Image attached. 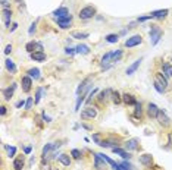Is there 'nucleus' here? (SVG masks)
I'll return each instance as SVG.
<instances>
[{
  "label": "nucleus",
  "instance_id": "obj_14",
  "mask_svg": "<svg viewBox=\"0 0 172 170\" xmlns=\"http://www.w3.org/2000/svg\"><path fill=\"white\" fill-rule=\"evenodd\" d=\"M152 161H153L152 154H143V156H140V163H141L143 166H146V167L152 166Z\"/></svg>",
  "mask_w": 172,
  "mask_h": 170
},
{
  "label": "nucleus",
  "instance_id": "obj_38",
  "mask_svg": "<svg viewBox=\"0 0 172 170\" xmlns=\"http://www.w3.org/2000/svg\"><path fill=\"white\" fill-rule=\"evenodd\" d=\"M121 166H122V170H133V164H130L128 161H122Z\"/></svg>",
  "mask_w": 172,
  "mask_h": 170
},
{
  "label": "nucleus",
  "instance_id": "obj_24",
  "mask_svg": "<svg viewBox=\"0 0 172 170\" xmlns=\"http://www.w3.org/2000/svg\"><path fill=\"white\" fill-rule=\"evenodd\" d=\"M72 38H77V40H84V38H88V32H81V31H74L71 34Z\"/></svg>",
  "mask_w": 172,
  "mask_h": 170
},
{
  "label": "nucleus",
  "instance_id": "obj_8",
  "mask_svg": "<svg viewBox=\"0 0 172 170\" xmlns=\"http://www.w3.org/2000/svg\"><path fill=\"white\" fill-rule=\"evenodd\" d=\"M31 79H32V78L28 76V75L22 76V79H21V84H22V91H24V92H28V91L31 89V85H32V81H31Z\"/></svg>",
  "mask_w": 172,
  "mask_h": 170
},
{
  "label": "nucleus",
  "instance_id": "obj_19",
  "mask_svg": "<svg viewBox=\"0 0 172 170\" xmlns=\"http://www.w3.org/2000/svg\"><path fill=\"white\" fill-rule=\"evenodd\" d=\"M112 150H113V153H115V154L121 156L124 160H126V158H131V154H130V153H126L125 150H122V148H119V147H113Z\"/></svg>",
  "mask_w": 172,
  "mask_h": 170
},
{
  "label": "nucleus",
  "instance_id": "obj_21",
  "mask_svg": "<svg viewBox=\"0 0 172 170\" xmlns=\"http://www.w3.org/2000/svg\"><path fill=\"white\" fill-rule=\"evenodd\" d=\"M155 78H156V81H157V82H159V84H160L165 89H166V87H168V79H166V78L160 74V72H156V74H155Z\"/></svg>",
  "mask_w": 172,
  "mask_h": 170
},
{
  "label": "nucleus",
  "instance_id": "obj_48",
  "mask_svg": "<svg viewBox=\"0 0 172 170\" xmlns=\"http://www.w3.org/2000/svg\"><path fill=\"white\" fill-rule=\"evenodd\" d=\"M2 5L5 9H9V3H8V0H2Z\"/></svg>",
  "mask_w": 172,
  "mask_h": 170
},
{
  "label": "nucleus",
  "instance_id": "obj_39",
  "mask_svg": "<svg viewBox=\"0 0 172 170\" xmlns=\"http://www.w3.org/2000/svg\"><path fill=\"white\" fill-rule=\"evenodd\" d=\"M34 104V100H32V97H28L27 98V104H25V110H30Z\"/></svg>",
  "mask_w": 172,
  "mask_h": 170
},
{
  "label": "nucleus",
  "instance_id": "obj_11",
  "mask_svg": "<svg viewBox=\"0 0 172 170\" xmlns=\"http://www.w3.org/2000/svg\"><path fill=\"white\" fill-rule=\"evenodd\" d=\"M15 89H16V84H15V82H13L10 87H8V88L3 89V97H5V100H10V98H12Z\"/></svg>",
  "mask_w": 172,
  "mask_h": 170
},
{
  "label": "nucleus",
  "instance_id": "obj_22",
  "mask_svg": "<svg viewBox=\"0 0 172 170\" xmlns=\"http://www.w3.org/2000/svg\"><path fill=\"white\" fill-rule=\"evenodd\" d=\"M141 60L143 59H138V60H135L131 66H128V69H126V75H133L134 72L138 69V66H140V63H141Z\"/></svg>",
  "mask_w": 172,
  "mask_h": 170
},
{
  "label": "nucleus",
  "instance_id": "obj_43",
  "mask_svg": "<svg viewBox=\"0 0 172 170\" xmlns=\"http://www.w3.org/2000/svg\"><path fill=\"white\" fill-rule=\"evenodd\" d=\"M27 104V101H24V100H21V101H18L16 103V109H21V107H24Z\"/></svg>",
  "mask_w": 172,
  "mask_h": 170
},
{
  "label": "nucleus",
  "instance_id": "obj_49",
  "mask_svg": "<svg viewBox=\"0 0 172 170\" xmlns=\"http://www.w3.org/2000/svg\"><path fill=\"white\" fill-rule=\"evenodd\" d=\"M18 28V23H12V28H10V32H13L15 30Z\"/></svg>",
  "mask_w": 172,
  "mask_h": 170
},
{
  "label": "nucleus",
  "instance_id": "obj_20",
  "mask_svg": "<svg viewBox=\"0 0 172 170\" xmlns=\"http://www.w3.org/2000/svg\"><path fill=\"white\" fill-rule=\"evenodd\" d=\"M57 160H59V163H62L63 166H66V167L71 166V157L68 154H59L57 156Z\"/></svg>",
  "mask_w": 172,
  "mask_h": 170
},
{
  "label": "nucleus",
  "instance_id": "obj_3",
  "mask_svg": "<svg viewBox=\"0 0 172 170\" xmlns=\"http://www.w3.org/2000/svg\"><path fill=\"white\" fill-rule=\"evenodd\" d=\"M156 119H157V122H159V123H160L163 128H168V126H171V119H169V116L166 114V111H163V110H159V113H157Z\"/></svg>",
  "mask_w": 172,
  "mask_h": 170
},
{
  "label": "nucleus",
  "instance_id": "obj_5",
  "mask_svg": "<svg viewBox=\"0 0 172 170\" xmlns=\"http://www.w3.org/2000/svg\"><path fill=\"white\" fill-rule=\"evenodd\" d=\"M25 50L31 54V53H35V52H43V44L41 43H37V41H30L27 45H25Z\"/></svg>",
  "mask_w": 172,
  "mask_h": 170
},
{
  "label": "nucleus",
  "instance_id": "obj_47",
  "mask_svg": "<svg viewBox=\"0 0 172 170\" xmlns=\"http://www.w3.org/2000/svg\"><path fill=\"white\" fill-rule=\"evenodd\" d=\"M0 114H2V116H5V114H6V107H5V106L0 107Z\"/></svg>",
  "mask_w": 172,
  "mask_h": 170
},
{
  "label": "nucleus",
  "instance_id": "obj_33",
  "mask_svg": "<svg viewBox=\"0 0 172 170\" xmlns=\"http://www.w3.org/2000/svg\"><path fill=\"white\" fill-rule=\"evenodd\" d=\"M43 92H44V89H43V88H37V92H35V104H37V103H40Z\"/></svg>",
  "mask_w": 172,
  "mask_h": 170
},
{
  "label": "nucleus",
  "instance_id": "obj_13",
  "mask_svg": "<svg viewBox=\"0 0 172 170\" xmlns=\"http://www.w3.org/2000/svg\"><path fill=\"white\" fill-rule=\"evenodd\" d=\"M52 15H53L55 18H65V16L69 15V10H68V8H59V9L53 10Z\"/></svg>",
  "mask_w": 172,
  "mask_h": 170
},
{
  "label": "nucleus",
  "instance_id": "obj_2",
  "mask_svg": "<svg viewBox=\"0 0 172 170\" xmlns=\"http://www.w3.org/2000/svg\"><path fill=\"white\" fill-rule=\"evenodd\" d=\"M96 15V8L94 6H85L79 10V18L87 21V19H91L93 16Z\"/></svg>",
  "mask_w": 172,
  "mask_h": 170
},
{
  "label": "nucleus",
  "instance_id": "obj_12",
  "mask_svg": "<svg viewBox=\"0 0 172 170\" xmlns=\"http://www.w3.org/2000/svg\"><path fill=\"white\" fill-rule=\"evenodd\" d=\"M157 113H159V109H157V106L155 103H149L147 104V114H149V117H156Z\"/></svg>",
  "mask_w": 172,
  "mask_h": 170
},
{
  "label": "nucleus",
  "instance_id": "obj_50",
  "mask_svg": "<svg viewBox=\"0 0 172 170\" xmlns=\"http://www.w3.org/2000/svg\"><path fill=\"white\" fill-rule=\"evenodd\" d=\"M24 151H25V154H30V153H31V147H25Z\"/></svg>",
  "mask_w": 172,
  "mask_h": 170
},
{
  "label": "nucleus",
  "instance_id": "obj_42",
  "mask_svg": "<svg viewBox=\"0 0 172 170\" xmlns=\"http://www.w3.org/2000/svg\"><path fill=\"white\" fill-rule=\"evenodd\" d=\"M35 27H37V21H34V22L31 23V28L28 30V34H30V35H31V34H32V32L35 31Z\"/></svg>",
  "mask_w": 172,
  "mask_h": 170
},
{
  "label": "nucleus",
  "instance_id": "obj_15",
  "mask_svg": "<svg viewBox=\"0 0 172 170\" xmlns=\"http://www.w3.org/2000/svg\"><path fill=\"white\" fill-rule=\"evenodd\" d=\"M94 166H96V169H97V170H103V169L106 167L104 160H103L99 154H94Z\"/></svg>",
  "mask_w": 172,
  "mask_h": 170
},
{
  "label": "nucleus",
  "instance_id": "obj_31",
  "mask_svg": "<svg viewBox=\"0 0 172 170\" xmlns=\"http://www.w3.org/2000/svg\"><path fill=\"white\" fill-rule=\"evenodd\" d=\"M121 57H122V50H116V52H113V54H112V62H119Z\"/></svg>",
  "mask_w": 172,
  "mask_h": 170
},
{
  "label": "nucleus",
  "instance_id": "obj_40",
  "mask_svg": "<svg viewBox=\"0 0 172 170\" xmlns=\"http://www.w3.org/2000/svg\"><path fill=\"white\" fill-rule=\"evenodd\" d=\"M93 141L100 145V142L103 141V139H102V135H100V134H93Z\"/></svg>",
  "mask_w": 172,
  "mask_h": 170
},
{
  "label": "nucleus",
  "instance_id": "obj_1",
  "mask_svg": "<svg viewBox=\"0 0 172 170\" xmlns=\"http://www.w3.org/2000/svg\"><path fill=\"white\" fill-rule=\"evenodd\" d=\"M162 35H163V31L157 25H152V28H150V41H152V45H156L159 43V40L162 38Z\"/></svg>",
  "mask_w": 172,
  "mask_h": 170
},
{
  "label": "nucleus",
  "instance_id": "obj_27",
  "mask_svg": "<svg viewBox=\"0 0 172 170\" xmlns=\"http://www.w3.org/2000/svg\"><path fill=\"white\" fill-rule=\"evenodd\" d=\"M111 97H112V101H113L115 104H119V103L122 101V97L119 95L118 91H111Z\"/></svg>",
  "mask_w": 172,
  "mask_h": 170
},
{
  "label": "nucleus",
  "instance_id": "obj_30",
  "mask_svg": "<svg viewBox=\"0 0 172 170\" xmlns=\"http://www.w3.org/2000/svg\"><path fill=\"white\" fill-rule=\"evenodd\" d=\"M3 16H5V19H6V25L9 27L10 18H12V10H10V9H3Z\"/></svg>",
  "mask_w": 172,
  "mask_h": 170
},
{
  "label": "nucleus",
  "instance_id": "obj_23",
  "mask_svg": "<svg viewBox=\"0 0 172 170\" xmlns=\"http://www.w3.org/2000/svg\"><path fill=\"white\" fill-rule=\"evenodd\" d=\"M75 50H77V53H79V54H88L90 48H88V45H85V44H78V45L75 47Z\"/></svg>",
  "mask_w": 172,
  "mask_h": 170
},
{
  "label": "nucleus",
  "instance_id": "obj_36",
  "mask_svg": "<svg viewBox=\"0 0 172 170\" xmlns=\"http://www.w3.org/2000/svg\"><path fill=\"white\" fill-rule=\"evenodd\" d=\"M6 151H8L9 157H13V156L16 154V147H10V145H8V147H6Z\"/></svg>",
  "mask_w": 172,
  "mask_h": 170
},
{
  "label": "nucleus",
  "instance_id": "obj_37",
  "mask_svg": "<svg viewBox=\"0 0 172 170\" xmlns=\"http://www.w3.org/2000/svg\"><path fill=\"white\" fill-rule=\"evenodd\" d=\"M155 89H156L159 94H163V92H165V88H163V87H162L157 81H155Z\"/></svg>",
  "mask_w": 172,
  "mask_h": 170
},
{
  "label": "nucleus",
  "instance_id": "obj_6",
  "mask_svg": "<svg viewBox=\"0 0 172 170\" xmlns=\"http://www.w3.org/2000/svg\"><path fill=\"white\" fill-rule=\"evenodd\" d=\"M96 116H97V110L90 106H87L81 111V119H94Z\"/></svg>",
  "mask_w": 172,
  "mask_h": 170
},
{
  "label": "nucleus",
  "instance_id": "obj_28",
  "mask_svg": "<svg viewBox=\"0 0 172 170\" xmlns=\"http://www.w3.org/2000/svg\"><path fill=\"white\" fill-rule=\"evenodd\" d=\"M109 94H111V89H103V91H100V94H99V101H106L107 97H109Z\"/></svg>",
  "mask_w": 172,
  "mask_h": 170
},
{
  "label": "nucleus",
  "instance_id": "obj_45",
  "mask_svg": "<svg viewBox=\"0 0 172 170\" xmlns=\"http://www.w3.org/2000/svg\"><path fill=\"white\" fill-rule=\"evenodd\" d=\"M147 19H152V15H149V16H141V18H138V22H144V21H147Z\"/></svg>",
  "mask_w": 172,
  "mask_h": 170
},
{
  "label": "nucleus",
  "instance_id": "obj_18",
  "mask_svg": "<svg viewBox=\"0 0 172 170\" xmlns=\"http://www.w3.org/2000/svg\"><path fill=\"white\" fill-rule=\"evenodd\" d=\"M168 13H169V10H168V9L155 10V12H152V18H155V19H163V18H165Z\"/></svg>",
  "mask_w": 172,
  "mask_h": 170
},
{
  "label": "nucleus",
  "instance_id": "obj_17",
  "mask_svg": "<svg viewBox=\"0 0 172 170\" xmlns=\"http://www.w3.org/2000/svg\"><path fill=\"white\" fill-rule=\"evenodd\" d=\"M125 147H126V150H137L138 148V139L137 138H133V139H128L126 141V144H125Z\"/></svg>",
  "mask_w": 172,
  "mask_h": 170
},
{
  "label": "nucleus",
  "instance_id": "obj_46",
  "mask_svg": "<svg viewBox=\"0 0 172 170\" xmlns=\"http://www.w3.org/2000/svg\"><path fill=\"white\" fill-rule=\"evenodd\" d=\"M43 119H44L46 123H50V122H52V119H50L49 116H46V113H43Z\"/></svg>",
  "mask_w": 172,
  "mask_h": 170
},
{
  "label": "nucleus",
  "instance_id": "obj_16",
  "mask_svg": "<svg viewBox=\"0 0 172 170\" xmlns=\"http://www.w3.org/2000/svg\"><path fill=\"white\" fill-rule=\"evenodd\" d=\"M30 56L35 62H44L46 60V53L44 52H35V53H31Z\"/></svg>",
  "mask_w": 172,
  "mask_h": 170
},
{
  "label": "nucleus",
  "instance_id": "obj_7",
  "mask_svg": "<svg viewBox=\"0 0 172 170\" xmlns=\"http://www.w3.org/2000/svg\"><path fill=\"white\" fill-rule=\"evenodd\" d=\"M141 35H133V37H130L126 41H125V47H128V48H131V47H135V45H138V44H141Z\"/></svg>",
  "mask_w": 172,
  "mask_h": 170
},
{
  "label": "nucleus",
  "instance_id": "obj_25",
  "mask_svg": "<svg viewBox=\"0 0 172 170\" xmlns=\"http://www.w3.org/2000/svg\"><path fill=\"white\" fill-rule=\"evenodd\" d=\"M28 76H31V78H34V79H38L40 78V69H37V67H31V69H28Z\"/></svg>",
  "mask_w": 172,
  "mask_h": 170
},
{
  "label": "nucleus",
  "instance_id": "obj_44",
  "mask_svg": "<svg viewBox=\"0 0 172 170\" xmlns=\"http://www.w3.org/2000/svg\"><path fill=\"white\" fill-rule=\"evenodd\" d=\"M10 52H12V45L9 44V45L5 47V54H10Z\"/></svg>",
  "mask_w": 172,
  "mask_h": 170
},
{
  "label": "nucleus",
  "instance_id": "obj_9",
  "mask_svg": "<svg viewBox=\"0 0 172 170\" xmlns=\"http://www.w3.org/2000/svg\"><path fill=\"white\" fill-rule=\"evenodd\" d=\"M24 166H25V156H18L13 160V169L15 170H22Z\"/></svg>",
  "mask_w": 172,
  "mask_h": 170
},
{
  "label": "nucleus",
  "instance_id": "obj_32",
  "mask_svg": "<svg viewBox=\"0 0 172 170\" xmlns=\"http://www.w3.org/2000/svg\"><path fill=\"white\" fill-rule=\"evenodd\" d=\"M163 72H165V75L172 76V66L168 65V63H163Z\"/></svg>",
  "mask_w": 172,
  "mask_h": 170
},
{
  "label": "nucleus",
  "instance_id": "obj_35",
  "mask_svg": "<svg viewBox=\"0 0 172 170\" xmlns=\"http://www.w3.org/2000/svg\"><path fill=\"white\" fill-rule=\"evenodd\" d=\"M71 156H72L75 160H79V158H81V156H82V153H81L79 150H77V148H75V150H72V151H71Z\"/></svg>",
  "mask_w": 172,
  "mask_h": 170
},
{
  "label": "nucleus",
  "instance_id": "obj_29",
  "mask_svg": "<svg viewBox=\"0 0 172 170\" xmlns=\"http://www.w3.org/2000/svg\"><path fill=\"white\" fill-rule=\"evenodd\" d=\"M118 40H119V35L118 34H109V35H106V41L111 43V44L118 43Z\"/></svg>",
  "mask_w": 172,
  "mask_h": 170
},
{
  "label": "nucleus",
  "instance_id": "obj_26",
  "mask_svg": "<svg viewBox=\"0 0 172 170\" xmlns=\"http://www.w3.org/2000/svg\"><path fill=\"white\" fill-rule=\"evenodd\" d=\"M6 69L10 72V74H16V66H15V63H13V60H10V59H8L6 62Z\"/></svg>",
  "mask_w": 172,
  "mask_h": 170
},
{
  "label": "nucleus",
  "instance_id": "obj_10",
  "mask_svg": "<svg viewBox=\"0 0 172 170\" xmlns=\"http://www.w3.org/2000/svg\"><path fill=\"white\" fill-rule=\"evenodd\" d=\"M122 101H124L126 106H135V104L138 103V101L134 98V95H133V94H128V92L122 95Z\"/></svg>",
  "mask_w": 172,
  "mask_h": 170
},
{
  "label": "nucleus",
  "instance_id": "obj_4",
  "mask_svg": "<svg viewBox=\"0 0 172 170\" xmlns=\"http://www.w3.org/2000/svg\"><path fill=\"white\" fill-rule=\"evenodd\" d=\"M56 23H57L62 30H66V28H69L72 25V16L68 15L65 18H56Z\"/></svg>",
  "mask_w": 172,
  "mask_h": 170
},
{
  "label": "nucleus",
  "instance_id": "obj_41",
  "mask_svg": "<svg viewBox=\"0 0 172 170\" xmlns=\"http://www.w3.org/2000/svg\"><path fill=\"white\" fill-rule=\"evenodd\" d=\"M65 53L69 54V56H72V54L77 53V50H75V48H72V47H66V48H65Z\"/></svg>",
  "mask_w": 172,
  "mask_h": 170
},
{
  "label": "nucleus",
  "instance_id": "obj_34",
  "mask_svg": "<svg viewBox=\"0 0 172 170\" xmlns=\"http://www.w3.org/2000/svg\"><path fill=\"white\" fill-rule=\"evenodd\" d=\"M141 114H143L141 103H137V104H135V113H134V116H135V117H141Z\"/></svg>",
  "mask_w": 172,
  "mask_h": 170
}]
</instances>
